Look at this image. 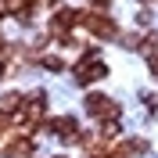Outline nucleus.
<instances>
[{
    "label": "nucleus",
    "mask_w": 158,
    "mask_h": 158,
    "mask_svg": "<svg viewBox=\"0 0 158 158\" xmlns=\"http://www.w3.org/2000/svg\"><path fill=\"white\" fill-rule=\"evenodd\" d=\"M86 25H90L94 32H97V36H115V32H118V25H115V22H108V18H97V15H86Z\"/></svg>",
    "instance_id": "nucleus-2"
},
{
    "label": "nucleus",
    "mask_w": 158,
    "mask_h": 158,
    "mask_svg": "<svg viewBox=\"0 0 158 158\" xmlns=\"http://www.w3.org/2000/svg\"><path fill=\"white\" fill-rule=\"evenodd\" d=\"M104 72H108V69H104L101 61H90V65L83 61V65L76 69V79H79V83H94V79H101Z\"/></svg>",
    "instance_id": "nucleus-1"
}]
</instances>
